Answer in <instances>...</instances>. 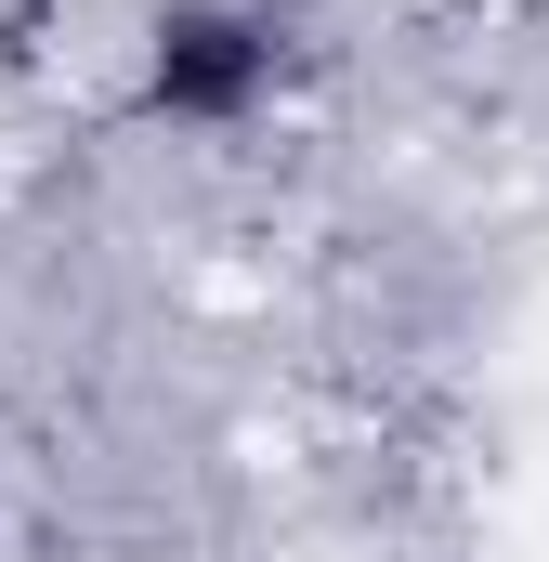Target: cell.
Instances as JSON below:
<instances>
[{
	"label": "cell",
	"instance_id": "obj_1",
	"mask_svg": "<svg viewBox=\"0 0 549 562\" xmlns=\"http://www.w3.org/2000/svg\"><path fill=\"white\" fill-rule=\"evenodd\" d=\"M274 66H288L274 13L170 0L157 40H144V119H170V132H236V119H262V105H274Z\"/></svg>",
	"mask_w": 549,
	"mask_h": 562
}]
</instances>
